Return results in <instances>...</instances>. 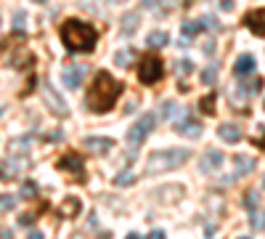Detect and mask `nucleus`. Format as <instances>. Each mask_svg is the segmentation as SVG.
<instances>
[{
	"label": "nucleus",
	"instance_id": "nucleus-1",
	"mask_svg": "<svg viewBox=\"0 0 265 239\" xmlns=\"http://www.w3.org/2000/svg\"><path fill=\"white\" fill-rule=\"evenodd\" d=\"M120 93H122V82H117L109 72L98 69L93 85H90V93H88V106L93 109L96 114H103L117 104Z\"/></svg>",
	"mask_w": 265,
	"mask_h": 239
},
{
	"label": "nucleus",
	"instance_id": "nucleus-2",
	"mask_svg": "<svg viewBox=\"0 0 265 239\" xmlns=\"http://www.w3.org/2000/svg\"><path fill=\"white\" fill-rule=\"evenodd\" d=\"M61 40L72 53H90L96 48L98 35L90 24L80 22V19H69V22L61 24Z\"/></svg>",
	"mask_w": 265,
	"mask_h": 239
},
{
	"label": "nucleus",
	"instance_id": "nucleus-3",
	"mask_svg": "<svg viewBox=\"0 0 265 239\" xmlns=\"http://www.w3.org/2000/svg\"><path fill=\"white\" fill-rule=\"evenodd\" d=\"M191 157L189 149H162V152H154L146 162V173L154 176V173H167V170H175Z\"/></svg>",
	"mask_w": 265,
	"mask_h": 239
},
{
	"label": "nucleus",
	"instance_id": "nucleus-4",
	"mask_svg": "<svg viewBox=\"0 0 265 239\" xmlns=\"http://www.w3.org/2000/svg\"><path fill=\"white\" fill-rule=\"evenodd\" d=\"M162 59L154 53H146L144 59L138 64V80L144 82V85H154V82L162 80Z\"/></svg>",
	"mask_w": 265,
	"mask_h": 239
},
{
	"label": "nucleus",
	"instance_id": "nucleus-5",
	"mask_svg": "<svg viewBox=\"0 0 265 239\" xmlns=\"http://www.w3.org/2000/svg\"><path fill=\"white\" fill-rule=\"evenodd\" d=\"M154 128H157V114L148 112V114H144V117H141V120L130 128V133H127V141H130L133 146H141V144L148 138V133H151Z\"/></svg>",
	"mask_w": 265,
	"mask_h": 239
},
{
	"label": "nucleus",
	"instance_id": "nucleus-6",
	"mask_svg": "<svg viewBox=\"0 0 265 239\" xmlns=\"http://www.w3.org/2000/svg\"><path fill=\"white\" fill-rule=\"evenodd\" d=\"M56 167L59 170H69V173H77V181L80 184H85V162H82V157L80 154H64V157L56 162Z\"/></svg>",
	"mask_w": 265,
	"mask_h": 239
},
{
	"label": "nucleus",
	"instance_id": "nucleus-7",
	"mask_svg": "<svg viewBox=\"0 0 265 239\" xmlns=\"http://www.w3.org/2000/svg\"><path fill=\"white\" fill-rule=\"evenodd\" d=\"M175 131L180 135H189V138H199V135H202V122L193 117V114L183 112V117L175 122Z\"/></svg>",
	"mask_w": 265,
	"mask_h": 239
},
{
	"label": "nucleus",
	"instance_id": "nucleus-8",
	"mask_svg": "<svg viewBox=\"0 0 265 239\" xmlns=\"http://www.w3.org/2000/svg\"><path fill=\"white\" fill-rule=\"evenodd\" d=\"M244 27L252 29L255 35H265V8H252L244 14Z\"/></svg>",
	"mask_w": 265,
	"mask_h": 239
},
{
	"label": "nucleus",
	"instance_id": "nucleus-9",
	"mask_svg": "<svg viewBox=\"0 0 265 239\" xmlns=\"http://www.w3.org/2000/svg\"><path fill=\"white\" fill-rule=\"evenodd\" d=\"M85 75H88V67H85V64L67 67V69H64V82H67V88H80L82 80H85Z\"/></svg>",
	"mask_w": 265,
	"mask_h": 239
},
{
	"label": "nucleus",
	"instance_id": "nucleus-10",
	"mask_svg": "<svg viewBox=\"0 0 265 239\" xmlns=\"http://www.w3.org/2000/svg\"><path fill=\"white\" fill-rule=\"evenodd\" d=\"M217 135H220L225 144H239L244 133H241V128H239L236 122H223V125L217 128Z\"/></svg>",
	"mask_w": 265,
	"mask_h": 239
},
{
	"label": "nucleus",
	"instance_id": "nucleus-11",
	"mask_svg": "<svg viewBox=\"0 0 265 239\" xmlns=\"http://www.w3.org/2000/svg\"><path fill=\"white\" fill-rule=\"evenodd\" d=\"M252 72H255V56L252 53H241L234 64V75L236 77H249Z\"/></svg>",
	"mask_w": 265,
	"mask_h": 239
},
{
	"label": "nucleus",
	"instance_id": "nucleus-12",
	"mask_svg": "<svg viewBox=\"0 0 265 239\" xmlns=\"http://www.w3.org/2000/svg\"><path fill=\"white\" fill-rule=\"evenodd\" d=\"M80 210H82V202L77 197H64V202H61V208H59V215L61 218H74Z\"/></svg>",
	"mask_w": 265,
	"mask_h": 239
},
{
	"label": "nucleus",
	"instance_id": "nucleus-13",
	"mask_svg": "<svg viewBox=\"0 0 265 239\" xmlns=\"http://www.w3.org/2000/svg\"><path fill=\"white\" fill-rule=\"evenodd\" d=\"M223 157H225V154L217 152V149L204 152V157H202V170H217V167L223 165Z\"/></svg>",
	"mask_w": 265,
	"mask_h": 239
},
{
	"label": "nucleus",
	"instance_id": "nucleus-14",
	"mask_svg": "<svg viewBox=\"0 0 265 239\" xmlns=\"http://www.w3.org/2000/svg\"><path fill=\"white\" fill-rule=\"evenodd\" d=\"M234 167H236L239 176H241V173H252L257 167V159L249 157V154H236V157H234Z\"/></svg>",
	"mask_w": 265,
	"mask_h": 239
},
{
	"label": "nucleus",
	"instance_id": "nucleus-15",
	"mask_svg": "<svg viewBox=\"0 0 265 239\" xmlns=\"http://www.w3.org/2000/svg\"><path fill=\"white\" fill-rule=\"evenodd\" d=\"M85 146H88L90 152H96V154H106L109 149H112V138H98V135L93 138V135H88Z\"/></svg>",
	"mask_w": 265,
	"mask_h": 239
},
{
	"label": "nucleus",
	"instance_id": "nucleus-16",
	"mask_svg": "<svg viewBox=\"0 0 265 239\" xmlns=\"http://www.w3.org/2000/svg\"><path fill=\"white\" fill-rule=\"evenodd\" d=\"M138 24H141V16L138 14H127L125 19H122V35L125 37H130V35H135V29H138Z\"/></svg>",
	"mask_w": 265,
	"mask_h": 239
},
{
	"label": "nucleus",
	"instance_id": "nucleus-17",
	"mask_svg": "<svg viewBox=\"0 0 265 239\" xmlns=\"http://www.w3.org/2000/svg\"><path fill=\"white\" fill-rule=\"evenodd\" d=\"M146 43H148V48H162V45H167V32H162V29L151 32L146 37Z\"/></svg>",
	"mask_w": 265,
	"mask_h": 239
},
{
	"label": "nucleus",
	"instance_id": "nucleus-18",
	"mask_svg": "<svg viewBox=\"0 0 265 239\" xmlns=\"http://www.w3.org/2000/svg\"><path fill=\"white\" fill-rule=\"evenodd\" d=\"M133 56H135L133 48H122V51H117V53H114V61H117V67H130Z\"/></svg>",
	"mask_w": 265,
	"mask_h": 239
},
{
	"label": "nucleus",
	"instance_id": "nucleus-19",
	"mask_svg": "<svg viewBox=\"0 0 265 239\" xmlns=\"http://www.w3.org/2000/svg\"><path fill=\"white\" fill-rule=\"evenodd\" d=\"M252 215H249V221H252V229H257V231H265V212L263 210H249Z\"/></svg>",
	"mask_w": 265,
	"mask_h": 239
},
{
	"label": "nucleus",
	"instance_id": "nucleus-20",
	"mask_svg": "<svg viewBox=\"0 0 265 239\" xmlns=\"http://www.w3.org/2000/svg\"><path fill=\"white\" fill-rule=\"evenodd\" d=\"M241 205H244V208H247V210H255L257 205H260V194H257L255 189H249L247 194H244V199H241Z\"/></svg>",
	"mask_w": 265,
	"mask_h": 239
},
{
	"label": "nucleus",
	"instance_id": "nucleus-21",
	"mask_svg": "<svg viewBox=\"0 0 265 239\" xmlns=\"http://www.w3.org/2000/svg\"><path fill=\"white\" fill-rule=\"evenodd\" d=\"M215 99H217L215 93H207L204 99L199 101V106H202V112H204V114H215Z\"/></svg>",
	"mask_w": 265,
	"mask_h": 239
},
{
	"label": "nucleus",
	"instance_id": "nucleus-22",
	"mask_svg": "<svg viewBox=\"0 0 265 239\" xmlns=\"http://www.w3.org/2000/svg\"><path fill=\"white\" fill-rule=\"evenodd\" d=\"M175 112H178L175 101H165V104H162V120H172V117H175Z\"/></svg>",
	"mask_w": 265,
	"mask_h": 239
},
{
	"label": "nucleus",
	"instance_id": "nucleus-23",
	"mask_svg": "<svg viewBox=\"0 0 265 239\" xmlns=\"http://www.w3.org/2000/svg\"><path fill=\"white\" fill-rule=\"evenodd\" d=\"M215 80H217V69H215V67L202 69V82H204V85H212Z\"/></svg>",
	"mask_w": 265,
	"mask_h": 239
},
{
	"label": "nucleus",
	"instance_id": "nucleus-24",
	"mask_svg": "<svg viewBox=\"0 0 265 239\" xmlns=\"http://www.w3.org/2000/svg\"><path fill=\"white\" fill-rule=\"evenodd\" d=\"M114 184H117V186H133V184H135V176L125 170V173H120V176L114 178Z\"/></svg>",
	"mask_w": 265,
	"mask_h": 239
},
{
	"label": "nucleus",
	"instance_id": "nucleus-25",
	"mask_svg": "<svg viewBox=\"0 0 265 239\" xmlns=\"http://www.w3.org/2000/svg\"><path fill=\"white\" fill-rule=\"evenodd\" d=\"M260 88H263V80H249L247 85H241V93H247V96H255Z\"/></svg>",
	"mask_w": 265,
	"mask_h": 239
},
{
	"label": "nucleus",
	"instance_id": "nucleus-26",
	"mask_svg": "<svg viewBox=\"0 0 265 239\" xmlns=\"http://www.w3.org/2000/svg\"><path fill=\"white\" fill-rule=\"evenodd\" d=\"M199 29H202V22H186V24H183V35H186V37H193Z\"/></svg>",
	"mask_w": 265,
	"mask_h": 239
},
{
	"label": "nucleus",
	"instance_id": "nucleus-27",
	"mask_svg": "<svg viewBox=\"0 0 265 239\" xmlns=\"http://www.w3.org/2000/svg\"><path fill=\"white\" fill-rule=\"evenodd\" d=\"M14 173H16V167L11 165V159H8V162L0 167V181H11V178H14Z\"/></svg>",
	"mask_w": 265,
	"mask_h": 239
},
{
	"label": "nucleus",
	"instance_id": "nucleus-28",
	"mask_svg": "<svg viewBox=\"0 0 265 239\" xmlns=\"http://www.w3.org/2000/svg\"><path fill=\"white\" fill-rule=\"evenodd\" d=\"M35 194H37V186L32 184V181H27V184L22 186V197H24V199H32Z\"/></svg>",
	"mask_w": 265,
	"mask_h": 239
},
{
	"label": "nucleus",
	"instance_id": "nucleus-29",
	"mask_svg": "<svg viewBox=\"0 0 265 239\" xmlns=\"http://www.w3.org/2000/svg\"><path fill=\"white\" fill-rule=\"evenodd\" d=\"M202 22V27H210V32H217V22H215V16H204V19H199Z\"/></svg>",
	"mask_w": 265,
	"mask_h": 239
},
{
	"label": "nucleus",
	"instance_id": "nucleus-30",
	"mask_svg": "<svg viewBox=\"0 0 265 239\" xmlns=\"http://www.w3.org/2000/svg\"><path fill=\"white\" fill-rule=\"evenodd\" d=\"M14 205H16V199H14V197H8V194L0 197V208H3V210H11Z\"/></svg>",
	"mask_w": 265,
	"mask_h": 239
},
{
	"label": "nucleus",
	"instance_id": "nucleus-31",
	"mask_svg": "<svg viewBox=\"0 0 265 239\" xmlns=\"http://www.w3.org/2000/svg\"><path fill=\"white\" fill-rule=\"evenodd\" d=\"M191 69H193V64H191V61H180V64H178V72H180V75H189Z\"/></svg>",
	"mask_w": 265,
	"mask_h": 239
},
{
	"label": "nucleus",
	"instance_id": "nucleus-32",
	"mask_svg": "<svg viewBox=\"0 0 265 239\" xmlns=\"http://www.w3.org/2000/svg\"><path fill=\"white\" fill-rule=\"evenodd\" d=\"M148 239H165V231L162 229H154L151 234H148Z\"/></svg>",
	"mask_w": 265,
	"mask_h": 239
},
{
	"label": "nucleus",
	"instance_id": "nucleus-33",
	"mask_svg": "<svg viewBox=\"0 0 265 239\" xmlns=\"http://www.w3.org/2000/svg\"><path fill=\"white\" fill-rule=\"evenodd\" d=\"M220 8L223 11H234V0H220Z\"/></svg>",
	"mask_w": 265,
	"mask_h": 239
},
{
	"label": "nucleus",
	"instance_id": "nucleus-34",
	"mask_svg": "<svg viewBox=\"0 0 265 239\" xmlns=\"http://www.w3.org/2000/svg\"><path fill=\"white\" fill-rule=\"evenodd\" d=\"M32 221H35V215H22V218H19V223H22V226H29Z\"/></svg>",
	"mask_w": 265,
	"mask_h": 239
},
{
	"label": "nucleus",
	"instance_id": "nucleus-35",
	"mask_svg": "<svg viewBox=\"0 0 265 239\" xmlns=\"http://www.w3.org/2000/svg\"><path fill=\"white\" fill-rule=\"evenodd\" d=\"M204 53H207V56H215V45L207 43V45H204Z\"/></svg>",
	"mask_w": 265,
	"mask_h": 239
},
{
	"label": "nucleus",
	"instance_id": "nucleus-36",
	"mask_svg": "<svg viewBox=\"0 0 265 239\" xmlns=\"http://www.w3.org/2000/svg\"><path fill=\"white\" fill-rule=\"evenodd\" d=\"M27 239H43V234H40V231H29Z\"/></svg>",
	"mask_w": 265,
	"mask_h": 239
},
{
	"label": "nucleus",
	"instance_id": "nucleus-37",
	"mask_svg": "<svg viewBox=\"0 0 265 239\" xmlns=\"http://www.w3.org/2000/svg\"><path fill=\"white\" fill-rule=\"evenodd\" d=\"M255 144H257V146H260V149H265V138H257V141H255Z\"/></svg>",
	"mask_w": 265,
	"mask_h": 239
},
{
	"label": "nucleus",
	"instance_id": "nucleus-38",
	"mask_svg": "<svg viewBox=\"0 0 265 239\" xmlns=\"http://www.w3.org/2000/svg\"><path fill=\"white\" fill-rule=\"evenodd\" d=\"M125 239H141V237H138V234H127Z\"/></svg>",
	"mask_w": 265,
	"mask_h": 239
},
{
	"label": "nucleus",
	"instance_id": "nucleus-39",
	"mask_svg": "<svg viewBox=\"0 0 265 239\" xmlns=\"http://www.w3.org/2000/svg\"><path fill=\"white\" fill-rule=\"evenodd\" d=\"M154 3H157V0H144V5H154Z\"/></svg>",
	"mask_w": 265,
	"mask_h": 239
},
{
	"label": "nucleus",
	"instance_id": "nucleus-40",
	"mask_svg": "<svg viewBox=\"0 0 265 239\" xmlns=\"http://www.w3.org/2000/svg\"><path fill=\"white\" fill-rule=\"evenodd\" d=\"M109 3H122V0H109Z\"/></svg>",
	"mask_w": 265,
	"mask_h": 239
},
{
	"label": "nucleus",
	"instance_id": "nucleus-41",
	"mask_svg": "<svg viewBox=\"0 0 265 239\" xmlns=\"http://www.w3.org/2000/svg\"><path fill=\"white\" fill-rule=\"evenodd\" d=\"M35 3H43V0H35Z\"/></svg>",
	"mask_w": 265,
	"mask_h": 239
},
{
	"label": "nucleus",
	"instance_id": "nucleus-42",
	"mask_svg": "<svg viewBox=\"0 0 265 239\" xmlns=\"http://www.w3.org/2000/svg\"><path fill=\"white\" fill-rule=\"evenodd\" d=\"M241 239H249V237H241Z\"/></svg>",
	"mask_w": 265,
	"mask_h": 239
},
{
	"label": "nucleus",
	"instance_id": "nucleus-43",
	"mask_svg": "<svg viewBox=\"0 0 265 239\" xmlns=\"http://www.w3.org/2000/svg\"><path fill=\"white\" fill-rule=\"evenodd\" d=\"M263 184H265V178H263Z\"/></svg>",
	"mask_w": 265,
	"mask_h": 239
}]
</instances>
